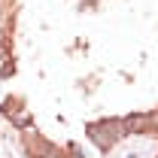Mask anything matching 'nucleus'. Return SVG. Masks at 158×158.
<instances>
[{"label": "nucleus", "instance_id": "obj_1", "mask_svg": "<svg viewBox=\"0 0 158 158\" xmlns=\"http://www.w3.org/2000/svg\"><path fill=\"white\" fill-rule=\"evenodd\" d=\"M0 64H3V52H0Z\"/></svg>", "mask_w": 158, "mask_h": 158}, {"label": "nucleus", "instance_id": "obj_2", "mask_svg": "<svg viewBox=\"0 0 158 158\" xmlns=\"http://www.w3.org/2000/svg\"><path fill=\"white\" fill-rule=\"evenodd\" d=\"M128 158H137V155H128Z\"/></svg>", "mask_w": 158, "mask_h": 158}]
</instances>
